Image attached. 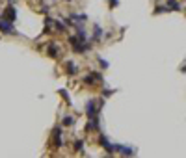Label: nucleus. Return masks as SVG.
Returning a JSON list of instances; mask_svg holds the SVG:
<instances>
[{"mask_svg":"<svg viewBox=\"0 0 186 158\" xmlns=\"http://www.w3.org/2000/svg\"><path fill=\"white\" fill-rule=\"evenodd\" d=\"M99 143L106 149V153H108V155H114V153H116V147L108 142V138H106V136H99Z\"/></svg>","mask_w":186,"mask_h":158,"instance_id":"f257e3e1","label":"nucleus"},{"mask_svg":"<svg viewBox=\"0 0 186 158\" xmlns=\"http://www.w3.org/2000/svg\"><path fill=\"white\" fill-rule=\"evenodd\" d=\"M114 147H116V153H121V155H125V156H132V155L136 153L134 147H127V145H114Z\"/></svg>","mask_w":186,"mask_h":158,"instance_id":"f03ea898","label":"nucleus"},{"mask_svg":"<svg viewBox=\"0 0 186 158\" xmlns=\"http://www.w3.org/2000/svg\"><path fill=\"white\" fill-rule=\"evenodd\" d=\"M15 17H17V11H15V7H13V6H7V7L4 9V13H2V19H7L9 22H11V20H15Z\"/></svg>","mask_w":186,"mask_h":158,"instance_id":"7ed1b4c3","label":"nucleus"},{"mask_svg":"<svg viewBox=\"0 0 186 158\" xmlns=\"http://www.w3.org/2000/svg\"><path fill=\"white\" fill-rule=\"evenodd\" d=\"M0 30H2L4 34H15L13 24H11L9 20H0Z\"/></svg>","mask_w":186,"mask_h":158,"instance_id":"20e7f679","label":"nucleus"},{"mask_svg":"<svg viewBox=\"0 0 186 158\" xmlns=\"http://www.w3.org/2000/svg\"><path fill=\"white\" fill-rule=\"evenodd\" d=\"M86 114H88L89 117L97 115V106H95V101H89V102L86 104Z\"/></svg>","mask_w":186,"mask_h":158,"instance_id":"39448f33","label":"nucleus"},{"mask_svg":"<svg viewBox=\"0 0 186 158\" xmlns=\"http://www.w3.org/2000/svg\"><path fill=\"white\" fill-rule=\"evenodd\" d=\"M61 145H63V142H61V129L58 127L54 130V147H61Z\"/></svg>","mask_w":186,"mask_h":158,"instance_id":"423d86ee","label":"nucleus"},{"mask_svg":"<svg viewBox=\"0 0 186 158\" xmlns=\"http://www.w3.org/2000/svg\"><path fill=\"white\" fill-rule=\"evenodd\" d=\"M168 9H171V11H181V4L177 2V0H168V6H166Z\"/></svg>","mask_w":186,"mask_h":158,"instance_id":"0eeeda50","label":"nucleus"},{"mask_svg":"<svg viewBox=\"0 0 186 158\" xmlns=\"http://www.w3.org/2000/svg\"><path fill=\"white\" fill-rule=\"evenodd\" d=\"M47 52H48L52 58H56V56H58V47H56V43H48V48H47Z\"/></svg>","mask_w":186,"mask_h":158,"instance_id":"6e6552de","label":"nucleus"},{"mask_svg":"<svg viewBox=\"0 0 186 158\" xmlns=\"http://www.w3.org/2000/svg\"><path fill=\"white\" fill-rule=\"evenodd\" d=\"M101 37H102V28L97 24V26H95V32H93V41H101Z\"/></svg>","mask_w":186,"mask_h":158,"instance_id":"1a4fd4ad","label":"nucleus"},{"mask_svg":"<svg viewBox=\"0 0 186 158\" xmlns=\"http://www.w3.org/2000/svg\"><path fill=\"white\" fill-rule=\"evenodd\" d=\"M65 67H67V74H76V71H78V67H76L73 61H67Z\"/></svg>","mask_w":186,"mask_h":158,"instance_id":"9d476101","label":"nucleus"},{"mask_svg":"<svg viewBox=\"0 0 186 158\" xmlns=\"http://www.w3.org/2000/svg\"><path fill=\"white\" fill-rule=\"evenodd\" d=\"M63 125H65V127H71V125H75V117H73V115H67V117H63Z\"/></svg>","mask_w":186,"mask_h":158,"instance_id":"9b49d317","label":"nucleus"},{"mask_svg":"<svg viewBox=\"0 0 186 158\" xmlns=\"http://www.w3.org/2000/svg\"><path fill=\"white\" fill-rule=\"evenodd\" d=\"M75 151H80V153L84 151V142H82V140H76V142H75Z\"/></svg>","mask_w":186,"mask_h":158,"instance_id":"f8f14e48","label":"nucleus"},{"mask_svg":"<svg viewBox=\"0 0 186 158\" xmlns=\"http://www.w3.org/2000/svg\"><path fill=\"white\" fill-rule=\"evenodd\" d=\"M54 28H56L58 32H65V24H61L60 20H56V22H54Z\"/></svg>","mask_w":186,"mask_h":158,"instance_id":"ddd939ff","label":"nucleus"},{"mask_svg":"<svg viewBox=\"0 0 186 158\" xmlns=\"http://www.w3.org/2000/svg\"><path fill=\"white\" fill-rule=\"evenodd\" d=\"M60 95H61V97H63V99H65L67 102H71V101H69V93H67L65 89H60Z\"/></svg>","mask_w":186,"mask_h":158,"instance_id":"4468645a","label":"nucleus"},{"mask_svg":"<svg viewBox=\"0 0 186 158\" xmlns=\"http://www.w3.org/2000/svg\"><path fill=\"white\" fill-rule=\"evenodd\" d=\"M99 63H101V67H104V69H108V61H106L104 58H99Z\"/></svg>","mask_w":186,"mask_h":158,"instance_id":"2eb2a0df","label":"nucleus"},{"mask_svg":"<svg viewBox=\"0 0 186 158\" xmlns=\"http://www.w3.org/2000/svg\"><path fill=\"white\" fill-rule=\"evenodd\" d=\"M112 93H116V89H102V97H108V95H112Z\"/></svg>","mask_w":186,"mask_h":158,"instance_id":"dca6fc26","label":"nucleus"},{"mask_svg":"<svg viewBox=\"0 0 186 158\" xmlns=\"http://www.w3.org/2000/svg\"><path fill=\"white\" fill-rule=\"evenodd\" d=\"M119 6V0H110V7H117Z\"/></svg>","mask_w":186,"mask_h":158,"instance_id":"f3484780","label":"nucleus"},{"mask_svg":"<svg viewBox=\"0 0 186 158\" xmlns=\"http://www.w3.org/2000/svg\"><path fill=\"white\" fill-rule=\"evenodd\" d=\"M65 2H71V0H65Z\"/></svg>","mask_w":186,"mask_h":158,"instance_id":"a211bd4d","label":"nucleus"}]
</instances>
